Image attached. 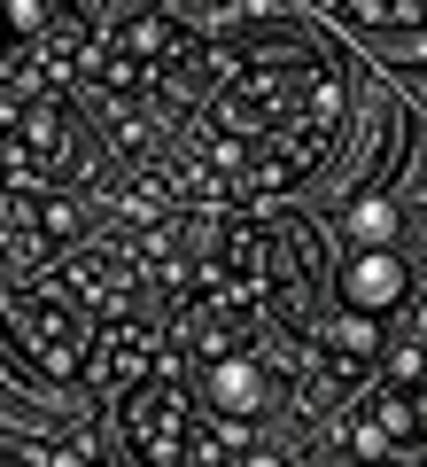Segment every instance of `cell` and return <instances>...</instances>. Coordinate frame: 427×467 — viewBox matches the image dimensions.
<instances>
[{"label": "cell", "instance_id": "obj_5", "mask_svg": "<svg viewBox=\"0 0 427 467\" xmlns=\"http://www.w3.org/2000/svg\"><path fill=\"white\" fill-rule=\"evenodd\" d=\"M195 405L202 413L218 420V429L226 436H241L249 420H264L280 405V374H272V358H264V350H218V358H195Z\"/></svg>", "mask_w": 427, "mask_h": 467}, {"label": "cell", "instance_id": "obj_9", "mask_svg": "<svg viewBox=\"0 0 427 467\" xmlns=\"http://www.w3.org/2000/svg\"><path fill=\"white\" fill-rule=\"evenodd\" d=\"M327 24H342V32H365V39H412L427 32V8L420 0H311Z\"/></svg>", "mask_w": 427, "mask_h": 467}, {"label": "cell", "instance_id": "obj_3", "mask_svg": "<svg viewBox=\"0 0 427 467\" xmlns=\"http://www.w3.org/2000/svg\"><path fill=\"white\" fill-rule=\"evenodd\" d=\"M117 429H125V451L140 467H226L241 451V436H226L195 405L179 367H156L132 389H117Z\"/></svg>", "mask_w": 427, "mask_h": 467}, {"label": "cell", "instance_id": "obj_1", "mask_svg": "<svg viewBox=\"0 0 427 467\" xmlns=\"http://www.w3.org/2000/svg\"><path fill=\"white\" fill-rule=\"evenodd\" d=\"M350 101V63L311 32L202 39V101L187 125V164H171L179 195H280L334 149Z\"/></svg>", "mask_w": 427, "mask_h": 467}, {"label": "cell", "instance_id": "obj_8", "mask_svg": "<svg viewBox=\"0 0 427 467\" xmlns=\"http://www.w3.org/2000/svg\"><path fill=\"white\" fill-rule=\"evenodd\" d=\"M311 335H319V358H327V389H334V398H350V389L381 367V350H389L381 319H358V312L327 319V327H311Z\"/></svg>", "mask_w": 427, "mask_h": 467}, {"label": "cell", "instance_id": "obj_12", "mask_svg": "<svg viewBox=\"0 0 427 467\" xmlns=\"http://www.w3.org/2000/svg\"><path fill=\"white\" fill-rule=\"evenodd\" d=\"M420 8H427V0H420Z\"/></svg>", "mask_w": 427, "mask_h": 467}, {"label": "cell", "instance_id": "obj_11", "mask_svg": "<svg viewBox=\"0 0 427 467\" xmlns=\"http://www.w3.org/2000/svg\"><path fill=\"white\" fill-rule=\"evenodd\" d=\"M24 63H16V32H8V16H0V86H16Z\"/></svg>", "mask_w": 427, "mask_h": 467}, {"label": "cell", "instance_id": "obj_2", "mask_svg": "<svg viewBox=\"0 0 427 467\" xmlns=\"http://www.w3.org/2000/svg\"><path fill=\"white\" fill-rule=\"evenodd\" d=\"M86 358H94V319L47 273H32L16 296H0V367L24 389L70 398V389H86Z\"/></svg>", "mask_w": 427, "mask_h": 467}, {"label": "cell", "instance_id": "obj_7", "mask_svg": "<svg viewBox=\"0 0 427 467\" xmlns=\"http://www.w3.org/2000/svg\"><path fill=\"white\" fill-rule=\"evenodd\" d=\"M334 304L358 319H389L412 304V265L396 250H350L342 257V281H334Z\"/></svg>", "mask_w": 427, "mask_h": 467}, {"label": "cell", "instance_id": "obj_4", "mask_svg": "<svg viewBox=\"0 0 427 467\" xmlns=\"http://www.w3.org/2000/svg\"><path fill=\"white\" fill-rule=\"evenodd\" d=\"M195 55V32L179 16H132L117 32L94 39V63H86V94H109V101H132V94H156L171 86V70Z\"/></svg>", "mask_w": 427, "mask_h": 467}, {"label": "cell", "instance_id": "obj_10", "mask_svg": "<svg viewBox=\"0 0 427 467\" xmlns=\"http://www.w3.org/2000/svg\"><path fill=\"white\" fill-rule=\"evenodd\" d=\"M334 226H342L358 250H396V202H389V187H358Z\"/></svg>", "mask_w": 427, "mask_h": 467}, {"label": "cell", "instance_id": "obj_6", "mask_svg": "<svg viewBox=\"0 0 427 467\" xmlns=\"http://www.w3.org/2000/svg\"><path fill=\"white\" fill-rule=\"evenodd\" d=\"M350 451H358V460L427 451V382H412V389H373V398L350 413Z\"/></svg>", "mask_w": 427, "mask_h": 467}]
</instances>
